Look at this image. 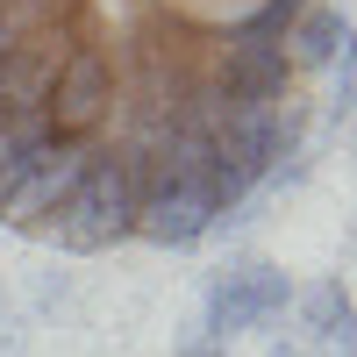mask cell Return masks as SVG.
Wrapping results in <instances>:
<instances>
[{"label": "cell", "instance_id": "obj_3", "mask_svg": "<svg viewBox=\"0 0 357 357\" xmlns=\"http://www.w3.org/2000/svg\"><path fill=\"white\" fill-rule=\"evenodd\" d=\"M301 321H307L314 336L350 329V293H343V279H314V286L301 293Z\"/></svg>", "mask_w": 357, "mask_h": 357}, {"label": "cell", "instance_id": "obj_2", "mask_svg": "<svg viewBox=\"0 0 357 357\" xmlns=\"http://www.w3.org/2000/svg\"><path fill=\"white\" fill-rule=\"evenodd\" d=\"M293 286L272 272V264H243V272L215 279V293H207V321H215V336H257L272 314H286Z\"/></svg>", "mask_w": 357, "mask_h": 357}, {"label": "cell", "instance_id": "obj_1", "mask_svg": "<svg viewBox=\"0 0 357 357\" xmlns=\"http://www.w3.org/2000/svg\"><path fill=\"white\" fill-rule=\"evenodd\" d=\"M336 43V0H0V222L200 243L301 151Z\"/></svg>", "mask_w": 357, "mask_h": 357}]
</instances>
